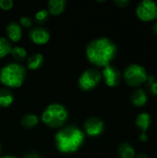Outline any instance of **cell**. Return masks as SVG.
Listing matches in <instances>:
<instances>
[{"label": "cell", "mask_w": 157, "mask_h": 158, "mask_svg": "<svg viewBox=\"0 0 157 158\" xmlns=\"http://www.w3.org/2000/svg\"><path fill=\"white\" fill-rule=\"evenodd\" d=\"M85 54L90 63L96 67L105 68L111 65L118 54V47L109 38L98 37L88 43Z\"/></svg>", "instance_id": "obj_1"}, {"label": "cell", "mask_w": 157, "mask_h": 158, "mask_svg": "<svg viewBox=\"0 0 157 158\" xmlns=\"http://www.w3.org/2000/svg\"><path fill=\"white\" fill-rule=\"evenodd\" d=\"M85 134L80 128L69 125L62 127L55 135V144L62 154L77 152L83 144Z\"/></svg>", "instance_id": "obj_2"}, {"label": "cell", "mask_w": 157, "mask_h": 158, "mask_svg": "<svg viewBox=\"0 0 157 158\" xmlns=\"http://www.w3.org/2000/svg\"><path fill=\"white\" fill-rule=\"evenodd\" d=\"M26 77V69L18 62L6 64L0 69V82L7 88L22 85Z\"/></svg>", "instance_id": "obj_3"}, {"label": "cell", "mask_w": 157, "mask_h": 158, "mask_svg": "<svg viewBox=\"0 0 157 158\" xmlns=\"http://www.w3.org/2000/svg\"><path fill=\"white\" fill-rule=\"evenodd\" d=\"M68 118V112L67 108L58 103H53L48 105L42 113V121L49 128L57 129L62 128Z\"/></svg>", "instance_id": "obj_4"}, {"label": "cell", "mask_w": 157, "mask_h": 158, "mask_svg": "<svg viewBox=\"0 0 157 158\" xmlns=\"http://www.w3.org/2000/svg\"><path fill=\"white\" fill-rule=\"evenodd\" d=\"M147 78V70L140 64L129 65L123 72V80L130 87L138 88L142 86L146 82Z\"/></svg>", "instance_id": "obj_5"}, {"label": "cell", "mask_w": 157, "mask_h": 158, "mask_svg": "<svg viewBox=\"0 0 157 158\" xmlns=\"http://www.w3.org/2000/svg\"><path fill=\"white\" fill-rule=\"evenodd\" d=\"M101 81V72L95 68H90L81 74L78 80V85L82 91H91L97 87Z\"/></svg>", "instance_id": "obj_6"}, {"label": "cell", "mask_w": 157, "mask_h": 158, "mask_svg": "<svg viewBox=\"0 0 157 158\" xmlns=\"http://www.w3.org/2000/svg\"><path fill=\"white\" fill-rule=\"evenodd\" d=\"M136 16L143 21H155L157 19V3L152 0H143L136 6Z\"/></svg>", "instance_id": "obj_7"}, {"label": "cell", "mask_w": 157, "mask_h": 158, "mask_svg": "<svg viewBox=\"0 0 157 158\" xmlns=\"http://www.w3.org/2000/svg\"><path fill=\"white\" fill-rule=\"evenodd\" d=\"M105 128V122L98 117L88 118L83 123V132L90 137L100 136L104 132Z\"/></svg>", "instance_id": "obj_8"}, {"label": "cell", "mask_w": 157, "mask_h": 158, "mask_svg": "<svg viewBox=\"0 0 157 158\" xmlns=\"http://www.w3.org/2000/svg\"><path fill=\"white\" fill-rule=\"evenodd\" d=\"M101 74L102 79H104L105 84L109 87H116L121 82L122 74L116 66L108 65L103 68Z\"/></svg>", "instance_id": "obj_9"}, {"label": "cell", "mask_w": 157, "mask_h": 158, "mask_svg": "<svg viewBox=\"0 0 157 158\" xmlns=\"http://www.w3.org/2000/svg\"><path fill=\"white\" fill-rule=\"evenodd\" d=\"M29 37L33 44H45L50 40V32L43 27L32 28L29 32Z\"/></svg>", "instance_id": "obj_10"}, {"label": "cell", "mask_w": 157, "mask_h": 158, "mask_svg": "<svg viewBox=\"0 0 157 158\" xmlns=\"http://www.w3.org/2000/svg\"><path fill=\"white\" fill-rule=\"evenodd\" d=\"M6 33L9 41L17 43L21 39L22 28L19 23L16 21H10L6 27Z\"/></svg>", "instance_id": "obj_11"}, {"label": "cell", "mask_w": 157, "mask_h": 158, "mask_svg": "<svg viewBox=\"0 0 157 158\" xmlns=\"http://www.w3.org/2000/svg\"><path fill=\"white\" fill-rule=\"evenodd\" d=\"M130 101L133 106L137 107H143L148 102V94L146 91L142 88L135 89L130 95Z\"/></svg>", "instance_id": "obj_12"}, {"label": "cell", "mask_w": 157, "mask_h": 158, "mask_svg": "<svg viewBox=\"0 0 157 158\" xmlns=\"http://www.w3.org/2000/svg\"><path fill=\"white\" fill-rule=\"evenodd\" d=\"M135 124L137 126V128L142 131V132H145L149 130V128L151 127L152 124V117L150 114L146 113V112H143L141 114H139L136 118L135 120Z\"/></svg>", "instance_id": "obj_13"}, {"label": "cell", "mask_w": 157, "mask_h": 158, "mask_svg": "<svg viewBox=\"0 0 157 158\" xmlns=\"http://www.w3.org/2000/svg\"><path fill=\"white\" fill-rule=\"evenodd\" d=\"M67 6L66 0H50L47 4V11L49 15H60Z\"/></svg>", "instance_id": "obj_14"}, {"label": "cell", "mask_w": 157, "mask_h": 158, "mask_svg": "<svg viewBox=\"0 0 157 158\" xmlns=\"http://www.w3.org/2000/svg\"><path fill=\"white\" fill-rule=\"evenodd\" d=\"M43 64V56L41 53H33L27 58V67L31 70H36Z\"/></svg>", "instance_id": "obj_15"}, {"label": "cell", "mask_w": 157, "mask_h": 158, "mask_svg": "<svg viewBox=\"0 0 157 158\" xmlns=\"http://www.w3.org/2000/svg\"><path fill=\"white\" fill-rule=\"evenodd\" d=\"M118 155L120 158H135L136 152L129 143H122L118 147Z\"/></svg>", "instance_id": "obj_16"}, {"label": "cell", "mask_w": 157, "mask_h": 158, "mask_svg": "<svg viewBox=\"0 0 157 158\" xmlns=\"http://www.w3.org/2000/svg\"><path fill=\"white\" fill-rule=\"evenodd\" d=\"M14 102V95L7 88H0V107H8Z\"/></svg>", "instance_id": "obj_17"}, {"label": "cell", "mask_w": 157, "mask_h": 158, "mask_svg": "<svg viewBox=\"0 0 157 158\" xmlns=\"http://www.w3.org/2000/svg\"><path fill=\"white\" fill-rule=\"evenodd\" d=\"M39 123V118L35 114L28 113L21 118V125L26 129H33Z\"/></svg>", "instance_id": "obj_18"}, {"label": "cell", "mask_w": 157, "mask_h": 158, "mask_svg": "<svg viewBox=\"0 0 157 158\" xmlns=\"http://www.w3.org/2000/svg\"><path fill=\"white\" fill-rule=\"evenodd\" d=\"M11 56L18 62H21L27 57V50L22 46H14L10 52Z\"/></svg>", "instance_id": "obj_19"}, {"label": "cell", "mask_w": 157, "mask_h": 158, "mask_svg": "<svg viewBox=\"0 0 157 158\" xmlns=\"http://www.w3.org/2000/svg\"><path fill=\"white\" fill-rule=\"evenodd\" d=\"M12 45L10 41L6 37H0V58L5 57L10 54Z\"/></svg>", "instance_id": "obj_20"}, {"label": "cell", "mask_w": 157, "mask_h": 158, "mask_svg": "<svg viewBox=\"0 0 157 158\" xmlns=\"http://www.w3.org/2000/svg\"><path fill=\"white\" fill-rule=\"evenodd\" d=\"M146 87V93L148 92L150 94L157 96V80L155 77L152 75H148L147 81L144 83Z\"/></svg>", "instance_id": "obj_21"}, {"label": "cell", "mask_w": 157, "mask_h": 158, "mask_svg": "<svg viewBox=\"0 0 157 158\" xmlns=\"http://www.w3.org/2000/svg\"><path fill=\"white\" fill-rule=\"evenodd\" d=\"M48 17H49V13L47 9H41L35 13V19L40 23L45 22L48 19Z\"/></svg>", "instance_id": "obj_22"}, {"label": "cell", "mask_w": 157, "mask_h": 158, "mask_svg": "<svg viewBox=\"0 0 157 158\" xmlns=\"http://www.w3.org/2000/svg\"><path fill=\"white\" fill-rule=\"evenodd\" d=\"M32 24V20L30 17L27 16H23L19 19V25L21 27H25V28H30Z\"/></svg>", "instance_id": "obj_23"}, {"label": "cell", "mask_w": 157, "mask_h": 158, "mask_svg": "<svg viewBox=\"0 0 157 158\" xmlns=\"http://www.w3.org/2000/svg\"><path fill=\"white\" fill-rule=\"evenodd\" d=\"M14 5L12 0H0V8L3 10H10Z\"/></svg>", "instance_id": "obj_24"}, {"label": "cell", "mask_w": 157, "mask_h": 158, "mask_svg": "<svg viewBox=\"0 0 157 158\" xmlns=\"http://www.w3.org/2000/svg\"><path fill=\"white\" fill-rule=\"evenodd\" d=\"M114 3L118 7H126L130 4V1L129 0H115Z\"/></svg>", "instance_id": "obj_25"}, {"label": "cell", "mask_w": 157, "mask_h": 158, "mask_svg": "<svg viewBox=\"0 0 157 158\" xmlns=\"http://www.w3.org/2000/svg\"><path fill=\"white\" fill-rule=\"evenodd\" d=\"M24 158H41V156L36 152H29L24 156Z\"/></svg>", "instance_id": "obj_26"}, {"label": "cell", "mask_w": 157, "mask_h": 158, "mask_svg": "<svg viewBox=\"0 0 157 158\" xmlns=\"http://www.w3.org/2000/svg\"><path fill=\"white\" fill-rule=\"evenodd\" d=\"M148 139H149V137H148L147 133H145V132H142V133L139 135V140H140L142 143H146V142L148 141Z\"/></svg>", "instance_id": "obj_27"}, {"label": "cell", "mask_w": 157, "mask_h": 158, "mask_svg": "<svg viewBox=\"0 0 157 158\" xmlns=\"http://www.w3.org/2000/svg\"><path fill=\"white\" fill-rule=\"evenodd\" d=\"M152 31L155 35H157V19L155 20V22H154V24L152 26Z\"/></svg>", "instance_id": "obj_28"}, {"label": "cell", "mask_w": 157, "mask_h": 158, "mask_svg": "<svg viewBox=\"0 0 157 158\" xmlns=\"http://www.w3.org/2000/svg\"><path fill=\"white\" fill-rule=\"evenodd\" d=\"M135 158H149V156L145 153H141L139 155H136Z\"/></svg>", "instance_id": "obj_29"}, {"label": "cell", "mask_w": 157, "mask_h": 158, "mask_svg": "<svg viewBox=\"0 0 157 158\" xmlns=\"http://www.w3.org/2000/svg\"><path fill=\"white\" fill-rule=\"evenodd\" d=\"M0 158H18V157H16V156H2V157H0Z\"/></svg>", "instance_id": "obj_30"}, {"label": "cell", "mask_w": 157, "mask_h": 158, "mask_svg": "<svg viewBox=\"0 0 157 158\" xmlns=\"http://www.w3.org/2000/svg\"><path fill=\"white\" fill-rule=\"evenodd\" d=\"M0 153H1V145H0Z\"/></svg>", "instance_id": "obj_31"}]
</instances>
